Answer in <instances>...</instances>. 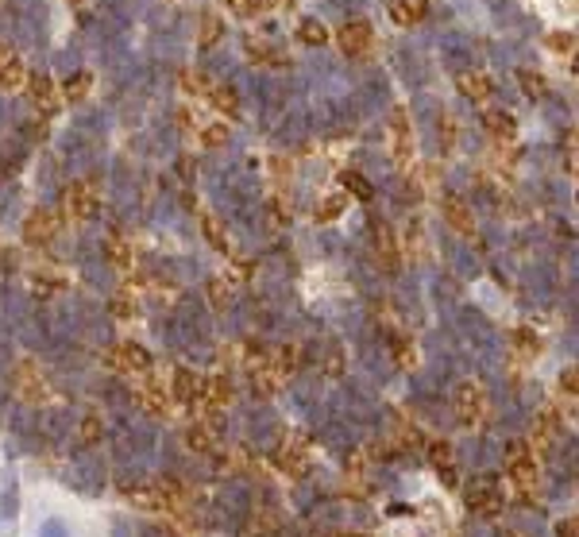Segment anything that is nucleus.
Returning <instances> with one entry per match:
<instances>
[{"mask_svg": "<svg viewBox=\"0 0 579 537\" xmlns=\"http://www.w3.org/2000/svg\"><path fill=\"white\" fill-rule=\"evenodd\" d=\"M174 120H178V128H181V131H189V128L197 124L193 117H189V109H178V117H174Z\"/></svg>", "mask_w": 579, "mask_h": 537, "instance_id": "32", "label": "nucleus"}, {"mask_svg": "<svg viewBox=\"0 0 579 537\" xmlns=\"http://www.w3.org/2000/svg\"><path fill=\"white\" fill-rule=\"evenodd\" d=\"M325 371H328V375H340V371H344V356H340V348H336V344L325 352Z\"/></svg>", "mask_w": 579, "mask_h": 537, "instance_id": "30", "label": "nucleus"}, {"mask_svg": "<svg viewBox=\"0 0 579 537\" xmlns=\"http://www.w3.org/2000/svg\"><path fill=\"white\" fill-rule=\"evenodd\" d=\"M297 39L309 47H321V43H328V28L321 20H313V16H305V20L297 23Z\"/></svg>", "mask_w": 579, "mask_h": 537, "instance_id": "20", "label": "nucleus"}, {"mask_svg": "<svg viewBox=\"0 0 579 537\" xmlns=\"http://www.w3.org/2000/svg\"><path fill=\"white\" fill-rule=\"evenodd\" d=\"M70 4H73V8H81V4H89V0H70Z\"/></svg>", "mask_w": 579, "mask_h": 537, "instance_id": "36", "label": "nucleus"}, {"mask_svg": "<svg viewBox=\"0 0 579 537\" xmlns=\"http://www.w3.org/2000/svg\"><path fill=\"white\" fill-rule=\"evenodd\" d=\"M217 502H220V514H225L228 522H239V518H247V510H251V495H247L244 483H228Z\"/></svg>", "mask_w": 579, "mask_h": 537, "instance_id": "8", "label": "nucleus"}, {"mask_svg": "<svg viewBox=\"0 0 579 537\" xmlns=\"http://www.w3.org/2000/svg\"><path fill=\"white\" fill-rule=\"evenodd\" d=\"M336 43H340L344 59H367L371 43H375V35H371V23H363V20L344 23V28L336 31Z\"/></svg>", "mask_w": 579, "mask_h": 537, "instance_id": "2", "label": "nucleus"}, {"mask_svg": "<svg viewBox=\"0 0 579 537\" xmlns=\"http://www.w3.org/2000/svg\"><path fill=\"white\" fill-rule=\"evenodd\" d=\"M39 537H66V530H62V522H47Z\"/></svg>", "mask_w": 579, "mask_h": 537, "instance_id": "33", "label": "nucleus"}, {"mask_svg": "<svg viewBox=\"0 0 579 537\" xmlns=\"http://www.w3.org/2000/svg\"><path fill=\"white\" fill-rule=\"evenodd\" d=\"M483 128H487V136H491V139H514L518 136V124H514V117H510L506 109H487L483 112Z\"/></svg>", "mask_w": 579, "mask_h": 537, "instance_id": "12", "label": "nucleus"}, {"mask_svg": "<svg viewBox=\"0 0 579 537\" xmlns=\"http://www.w3.org/2000/svg\"><path fill=\"white\" fill-rule=\"evenodd\" d=\"M483 410V391L475 383H460L456 391V418L460 421H475V414Z\"/></svg>", "mask_w": 579, "mask_h": 537, "instance_id": "13", "label": "nucleus"}, {"mask_svg": "<svg viewBox=\"0 0 579 537\" xmlns=\"http://www.w3.org/2000/svg\"><path fill=\"white\" fill-rule=\"evenodd\" d=\"M116 367H128V371H151V352L143 348V344H120V348L109 356Z\"/></svg>", "mask_w": 579, "mask_h": 537, "instance_id": "11", "label": "nucleus"}, {"mask_svg": "<svg viewBox=\"0 0 579 537\" xmlns=\"http://www.w3.org/2000/svg\"><path fill=\"white\" fill-rule=\"evenodd\" d=\"M344 186L352 189V194L359 197V201H371V197H375V189H371V182L363 178V175H355V170H347V175H344Z\"/></svg>", "mask_w": 579, "mask_h": 537, "instance_id": "27", "label": "nucleus"}, {"mask_svg": "<svg viewBox=\"0 0 579 537\" xmlns=\"http://www.w3.org/2000/svg\"><path fill=\"white\" fill-rule=\"evenodd\" d=\"M549 47H552V51H572V35H552Z\"/></svg>", "mask_w": 579, "mask_h": 537, "instance_id": "31", "label": "nucleus"}, {"mask_svg": "<svg viewBox=\"0 0 579 537\" xmlns=\"http://www.w3.org/2000/svg\"><path fill=\"white\" fill-rule=\"evenodd\" d=\"M23 85H28V70H23L20 54H12V59L0 66V89H4V93H20Z\"/></svg>", "mask_w": 579, "mask_h": 537, "instance_id": "16", "label": "nucleus"}, {"mask_svg": "<svg viewBox=\"0 0 579 537\" xmlns=\"http://www.w3.org/2000/svg\"><path fill=\"white\" fill-rule=\"evenodd\" d=\"M228 143V124L225 120H213L201 128V147H225Z\"/></svg>", "mask_w": 579, "mask_h": 537, "instance_id": "25", "label": "nucleus"}, {"mask_svg": "<svg viewBox=\"0 0 579 537\" xmlns=\"http://www.w3.org/2000/svg\"><path fill=\"white\" fill-rule=\"evenodd\" d=\"M201 232H205V240H209L217 252H228V236H225V225H220L217 217H201Z\"/></svg>", "mask_w": 579, "mask_h": 537, "instance_id": "24", "label": "nucleus"}, {"mask_svg": "<svg viewBox=\"0 0 579 537\" xmlns=\"http://www.w3.org/2000/svg\"><path fill=\"white\" fill-rule=\"evenodd\" d=\"M225 35V23L217 12H201V31H197V43L201 47H217V39Z\"/></svg>", "mask_w": 579, "mask_h": 537, "instance_id": "19", "label": "nucleus"}, {"mask_svg": "<svg viewBox=\"0 0 579 537\" xmlns=\"http://www.w3.org/2000/svg\"><path fill=\"white\" fill-rule=\"evenodd\" d=\"M97 205H101V197H97V189L89 186V182H73V186L66 189V213H70L73 220H89L97 213Z\"/></svg>", "mask_w": 579, "mask_h": 537, "instance_id": "3", "label": "nucleus"}, {"mask_svg": "<svg viewBox=\"0 0 579 537\" xmlns=\"http://www.w3.org/2000/svg\"><path fill=\"white\" fill-rule=\"evenodd\" d=\"M54 232H58V220H54L47 209L31 213V217L23 220V240H28L31 247H47V244L54 240Z\"/></svg>", "mask_w": 579, "mask_h": 537, "instance_id": "6", "label": "nucleus"}, {"mask_svg": "<svg viewBox=\"0 0 579 537\" xmlns=\"http://www.w3.org/2000/svg\"><path fill=\"white\" fill-rule=\"evenodd\" d=\"M494 495H499V476H491V472L475 476L467 483V502L475 510H494V507H499V499H494Z\"/></svg>", "mask_w": 579, "mask_h": 537, "instance_id": "7", "label": "nucleus"}, {"mask_svg": "<svg viewBox=\"0 0 579 537\" xmlns=\"http://www.w3.org/2000/svg\"><path fill=\"white\" fill-rule=\"evenodd\" d=\"M89 89H93V73H89V70H78V73H70V78L62 81V97H66L70 105L85 101Z\"/></svg>", "mask_w": 579, "mask_h": 537, "instance_id": "17", "label": "nucleus"}, {"mask_svg": "<svg viewBox=\"0 0 579 537\" xmlns=\"http://www.w3.org/2000/svg\"><path fill=\"white\" fill-rule=\"evenodd\" d=\"M139 537H162V530L159 526H143V530H139ZM170 537V533H167Z\"/></svg>", "mask_w": 579, "mask_h": 537, "instance_id": "34", "label": "nucleus"}, {"mask_svg": "<svg viewBox=\"0 0 579 537\" xmlns=\"http://www.w3.org/2000/svg\"><path fill=\"white\" fill-rule=\"evenodd\" d=\"M456 85H460V93L467 97V101H491V78L487 73H479V70H460L456 73Z\"/></svg>", "mask_w": 579, "mask_h": 537, "instance_id": "9", "label": "nucleus"}, {"mask_svg": "<svg viewBox=\"0 0 579 537\" xmlns=\"http://www.w3.org/2000/svg\"><path fill=\"white\" fill-rule=\"evenodd\" d=\"M340 209H344V197H325V201L317 205V217H321V220H333Z\"/></svg>", "mask_w": 579, "mask_h": 537, "instance_id": "29", "label": "nucleus"}, {"mask_svg": "<svg viewBox=\"0 0 579 537\" xmlns=\"http://www.w3.org/2000/svg\"><path fill=\"white\" fill-rule=\"evenodd\" d=\"M390 16H394V23H402V28L421 23L429 16V0H390Z\"/></svg>", "mask_w": 579, "mask_h": 537, "instance_id": "15", "label": "nucleus"}, {"mask_svg": "<svg viewBox=\"0 0 579 537\" xmlns=\"http://www.w3.org/2000/svg\"><path fill=\"white\" fill-rule=\"evenodd\" d=\"M181 93H193V97H209V89H213V81H209V73H201V70H181Z\"/></svg>", "mask_w": 579, "mask_h": 537, "instance_id": "22", "label": "nucleus"}, {"mask_svg": "<svg viewBox=\"0 0 579 537\" xmlns=\"http://www.w3.org/2000/svg\"><path fill=\"white\" fill-rule=\"evenodd\" d=\"M441 209H444V220H448L456 232H471V228H475V220H471V209H467V201H463L460 194H444Z\"/></svg>", "mask_w": 579, "mask_h": 537, "instance_id": "10", "label": "nucleus"}, {"mask_svg": "<svg viewBox=\"0 0 579 537\" xmlns=\"http://www.w3.org/2000/svg\"><path fill=\"white\" fill-rule=\"evenodd\" d=\"M174 391H178V399H181V402H193V394H197V379L189 375L186 367H178V371H174Z\"/></svg>", "mask_w": 579, "mask_h": 537, "instance_id": "26", "label": "nucleus"}, {"mask_svg": "<svg viewBox=\"0 0 579 537\" xmlns=\"http://www.w3.org/2000/svg\"><path fill=\"white\" fill-rule=\"evenodd\" d=\"M336 537H363V533H336Z\"/></svg>", "mask_w": 579, "mask_h": 537, "instance_id": "37", "label": "nucleus"}, {"mask_svg": "<svg viewBox=\"0 0 579 537\" xmlns=\"http://www.w3.org/2000/svg\"><path fill=\"white\" fill-rule=\"evenodd\" d=\"M371 236H375V252H378V259H383L386 267L394 271V267L402 263V255H398V244H394L390 228H386V225H378V220H375V225H371Z\"/></svg>", "mask_w": 579, "mask_h": 537, "instance_id": "14", "label": "nucleus"}, {"mask_svg": "<svg viewBox=\"0 0 579 537\" xmlns=\"http://www.w3.org/2000/svg\"><path fill=\"white\" fill-rule=\"evenodd\" d=\"M225 4H228V12H236V16H244V20H251V16L263 8V0H225Z\"/></svg>", "mask_w": 579, "mask_h": 537, "instance_id": "28", "label": "nucleus"}, {"mask_svg": "<svg viewBox=\"0 0 579 537\" xmlns=\"http://www.w3.org/2000/svg\"><path fill=\"white\" fill-rule=\"evenodd\" d=\"M244 51H247V59H251L255 66H286L290 62L282 51H275V47H267V43H255V39H247Z\"/></svg>", "mask_w": 579, "mask_h": 537, "instance_id": "18", "label": "nucleus"}, {"mask_svg": "<svg viewBox=\"0 0 579 537\" xmlns=\"http://www.w3.org/2000/svg\"><path fill=\"white\" fill-rule=\"evenodd\" d=\"M209 101H213V109H217L220 117H228V120L239 112L236 93H232V89H225V85H213V89H209Z\"/></svg>", "mask_w": 579, "mask_h": 537, "instance_id": "21", "label": "nucleus"}, {"mask_svg": "<svg viewBox=\"0 0 579 537\" xmlns=\"http://www.w3.org/2000/svg\"><path fill=\"white\" fill-rule=\"evenodd\" d=\"M390 136H394V159L398 163L413 159V131H410V117H405L402 105L390 109Z\"/></svg>", "mask_w": 579, "mask_h": 537, "instance_id": "5", "label": "nucleus"}, {"mask_svg": "<svg viewBox=\"0 0 579 537\" xmlns=\"http://www.w3.org/2000/svg\"><path fill=\"white\" fill-rule=\"evenodd\" d=\"M28 97H31V105H35L39 117H54L58 105H62V97H58L54 81L47 78V73H35V78H28Z\"/></svg>", "mask_w": 579, "mask_h": 537, "instance_id": "4", "label": "nucleus"}, {"mask_svg": "<svg viewBox=\"0 0 579 537\" xmlns=\"http://www.w3.org/2000/svg\"><path fill=\"white\" fill-rule=\"evenodd\" d=\"M518 85H521V93L533 97V101H541V97L549 93L544 78H541V73H533V70H518Z\"/></svg>", "mask_w": 579, "mask_h": 537, "instance_id": "23", "label": "nucleus"}, {"mask_svg": "<svg viewBox=\"0 0 579 537\" xmlns=\"http://www.w3.org/2000/svg\"><path fill=\"white\" fill-rule=\"evenodd\" d=\"M12 54H16V51H12V47H8V43H0V66H4L8 59H12Z\"/></svg>", "mask_w": 579, "mask_h": 537, "instance_id": "35", "label": "nucleus"}, {"mask_svg": "<svg viewBox=\"0 0 579 537\" xmlns=\"http://www.w3.org/2000/svg\"><path fill=\"white\" fill-rule=\"evenodd\" d=\"M66 479H70L73 491H81V495H97V491L105 487V464L93 456V452H81V456L70 464Z\"/></svg>", "mask_w": 579, "mask_h": 537, "instance_id": "1", "label": "nucleus"}]
</instances>
